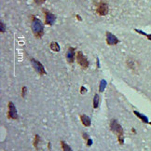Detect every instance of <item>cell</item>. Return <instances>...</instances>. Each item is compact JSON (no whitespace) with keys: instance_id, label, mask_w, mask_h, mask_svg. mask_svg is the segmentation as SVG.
<instances>
[{"instance_id":"1","label":"cell","mask_w":151,"mask_h":151,"mask_svg":"<svg viewBox=\"0 0 151 151\" xmlns=\"http://www.w3.org/2000/svg\"><path fill=\"white\" fill-rule=\"evenodd\" d=\"M110 129H111V131L118 136L119 143L120 145H122L124 143V139H123L124 131H123V128L121 127V125L116 119H111V121H110Z\"/></svg>"},{"instance_id":"2","label":"cell","mask_w":151,"mask_h":151,"mask_svg":"<svg viewBox=\"0 0 151 151\" xmlns=\"http://www.w3.org/2000/svg\"><path fill=\"white\" fill-rule=\"evenodd\" d=\"M31 28H32V31H33V34L34 36L36 37L37 38H40L42 36H43V24L41 21L39 19L36 18V17H32V24H31Z\"/></svg>"},{"instance_id":"3","label":"cell","mask_w":151,"mask_h":151,"mask_svg":"<svg viewBox=\"0 0 151 151\" xmlns=\"http://www.w3.org/2000/svg\"><path fill=\"white\" fill-rule=\"evenodd\" d=\"M31 63H32V65L34 67V69L36 70V72L37 74H39L40 76H43L46 74V71H45V68L44 66L42 65V63L38 62L37 60L36 59H31Z\"/></svg>"},{"instance_id":"4","label":"cell","mask_w":151,"mask_h":151,"mask_svg":"<svg viewBox=\"0 0 151 151\" xmlns=\"http://www.w3.org/2000/svg\"><path fill=\"white\" fill-rule=\"evenodd\" d=\"M97 14L100 16H106L108 14V5L106 2L101 1L99 4H97V9H96Z\"/></svg>"},{"instance_id":"5","label":"cell","mask_w":151,"mask_h":151,"mask_svg":"<svg viewBox=\"0 0 151 151\" xmlns=\"http://www.w3.org/2000/svg\"><path fill=\"white\" fill-rule=\"evenodd\" d=\"M9 111H8V119H18V114H17V110L12 102H9Z\"/></svg>"},{"instance_id":"6","label":"cell","mask_w":151,"mask_h":151,"mask_svg":"<svg viewBox=\"0 0 151 151\" xmlns=\"http://www.w3.org/2000/svg\"><path fill=\"white\" fill-rule=\"evenodd\" d=\"M43 12L45 14V24L47 25H52L56 21V16L54 14H52L51 12H50L49 10L44 9Z\"/></svg>"},{"instance_id":"7","label":"cell","mask_w":151,"mask_h":151,"mask_svg":"<svg viewBox=\"0 0 151 151\" xmlns=\"http://www.w3.org/2000/svg\"><path fill=\"white\" fill-rule=\"evenodd\" d=\"M77 61L78 65L82 68H87L89 66V62L87 60V58L83 55L82 51H78L77 53Z\"/></svg>"},{"instance_id":"8","label":"cell","mask_w":151,"mask_h":151,"mask_svg":"<svg viewBox=\"0 0 151 151\" xmlns=\"http://www.w3.org/2000/svg\"><path fill=\"white\" fill-rule=\"evenodd\" d=\"M106 44L109 45V46H114V45H117L119 43V39L118 37L114 36L112 33L110 32H106Z\"/></svg>"},{"instance_id":"9","label":"cell","mask_w":151,"mask_h":151,"mask_svg":"<svg viewBox=\"0 0 151 151\" xmlns=\"http://www.w3.org/2000/svg\"><path fill=\"white\" fill-rule=\"evenodd\" d=\"M75 56H76V50L72 47H69L66 52V59L68 63H73L75 60Z\"/></svg>"},{"instance_id":"10","label":"cell","mask_w":151,"mask_h":151,"mask_svg":"<svg viewBox=\"0 0 151 151\" xmlns=\"http://www.w3.org/2000/svg\"><path fill=\"white\" fill-rule=\"evenodd\" d=\"M80 120H81V123H82L85 127L91 126V119L87 115H80Z\"/></svg>"},{"instance_id":"11","label":"cell","mask_w":151,"mask_h":151,"mask_svg":"<svg viewBox=\"0 0 151 151\" xmlns=\"http://www.w3.org/2000/svg\"><path fill=\"white\" fill-rule=\"evenodd\" d=\"M50 48L51 49V50H53L55 52L60 51V46L57 42H51L50 45Z\"/></svg>"},{"instance_id":"12","label":"cell","mask_w":151,"mask_h":151,"mask_svg":"<svg viewBox=\"0 0 151 151\" xmlns=\"http://www.w3.org/2000/svg\"><path fill=\"white\" fill-rule=\"evenodd\" d=\"M61 146L63 148V151H72V148L69 145H67L65 141H61Z\"/></svg>"},{"instance_id":"13","label":"cell","mask_w":151,"mask_h":151,"mask_svg":"<svg viewBox=\"0 0 151 151\" xmlns=\"http://www.w3.org/2000/svg\"><path fill=\"white\" fill-rule=\"evenodd\" d=\"M99 103H100V97L98 94H95L93 97V108H98Z\"/></svg>"},{"instance_id":"14","label":"cell","mask_w":151,"mask_h":151,"mask_svg":"<svg viewBox=\"0 0 151 151\" xmlns=\"http://www.w3.org/2000/svg\"><path fill=\"white\" fill-rule=\"evenodd\" d=\"M133 113H134L138 118H140L143 120V122H145V123H147L148 122V119H147V118L146 117V116H144V115H142L140 113H138L137 111H133Z\"/></svg>"},{"instance_id":"15","label":"cell","mask_w":151,"mask_h":151,"mask_svg":"<svg viewBox=\"0 0 151 151\" xmlns=\"http://www.w3.org/2000/svg\"><path fill=\"white\" fill-rule=\"evenodd\" d=\"M39 140H40L39 135H38V134H36V135H35V139H34V147H35V148H36L37 150H38V143H39Z\"/></svg>"},{"instance_id":"16","label":"cell","mask_w":151,"mask_h":151,"mask_svg":"<svg viewBox=\"0 0 151 151\" xmlns=\"http://www.w3.org/2000/svg\"><path fill=\"white\" fill-rule=\"evenodd\" d=\"M106 80H102L101 82H100V86H99V91H104V88H106Z\"/></svg>"},{"instance_id":"17","label":"cell","mask_w":151,"mask_h":151,"mask_svg":"<svg viewBox=\"0 0 151 151\" xmlns=\"http://www.w3.org/2000/svg\"><path fill=\"white\" fill-rule=\"evenodd\" d=\"M26 87H22V98H24L25 97V92H26Z\"/></svg>"},{"instance_id":"18","label":"cell","mask_w":151,"mask_h":151,"mask_svg":"<svg viewBox=\"0 0 151 151\" xmlns=\"http://www.w3.org/2000/svg\"><path fill=\"white\" fill-rule=\"evenodd\" d=\"M136 32H138V33H140V34H143V35H145V36H147V37H148V39H150L151 40V35H147V34H146V33H143L142 31H140V30H135Z\"/></svg>"},{"instance_id":"19","label":"cell","mask_w":151,"mask_h":151,"mask_svg":"<svg viewBox=\"0 0 151 151\" xmlns=\"http://www.w3.org/2000/svg\"><path fill=\"white\" fill-rule=\"evenodd\" d=\"M35 1V3H36L37 5H41V4H43L46 0H34Z\"/></svg>"},{"instance_id":"20","label":"cell","mask_w":151,"mask_h":151,"mask_svg":"<svg viewBox=\"0 0 151 151\" xmlns=\"http://www.w3.org/2000/svg\"><path fill=\"white\" fill-rule=\"evenodd\" d=\"M80 90H81V91H80V93H81V94H84L85 92L87 91V90L85 89V87H83V86L81 87V89H80Z\"/></svg>"},{"instance_id":"21","label":"cell","mask_w":151,"mask_h":151,"mask_svg":"<svg viewBox=\"0 0 151 151\" xmlns=\"http://www.w3.org/2000/svg\"><path fill=\"white\" fill-rule=\"evenodd\" d=\"M91 144H92V141H91V139H88V144H87V146L88 147H91Z\"/></svg>"},{"instance_id":"22","label":"cell","mask_w":151,"mask_h":151,"mask_svg":"<svg viewBox=\"0 0 151 151\" xmlns=\"http://www.w3.org/2000/svg\"><path fill=\"white\" fill-rule=\"evenodd\" d=\"M83 138L85 139V140H88V139H89V136H88V134H87V133H83Z\"/></svg>"},{"instance_id":"23","label":"cell","mask_w":151,"mask_h":151,"mask_svg":"<svg viewBox=\"0 0 151 151\" xmlns=\"http://www.w3.org/2000/svg\"><path fill=\"white\" fill-rule=\"evenodd\" d=\"M5 31V29H4V24L3 22H1V32L3 33Z\"/></svg>"},{"instance_id":"24","label":"cell","mask_w":151,"mask_h":151,"mask_svg":"<svg viewBox=\"0 0 151 151\" xmlns=\"http://www.w3.org/2000/svg\"><path fill=\"white\" fill-rule=\"evenodd\" d=\"M150 124H151V122H150Z\"/></svg>"}]
</instances>
